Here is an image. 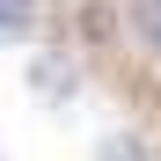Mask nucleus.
<instances>
[{"instance_id":"nucleus-1","label":"nucleus","mask_w":161,"mask_h":161,"mask_svg":"<svg viewBox=\"0 0 161 161\" xmlns=\"http://www.w3.org/2000/svg\"><path fill=\"white\" fill-rule=\"evenodd\" d=\"M132 30H139V44L161 59V0H132Z\"/></svg>"},{"instance_id":"nucleus-2","label":"nucleus","mask_w":161,"mask_h":161,"mask_svg":"<svg viewBox=\"0 0 161 161\" xmlns=\"http://www.w3.org/2000/svg\"><path fill=\"white\" fill-rule=\"evenodd\" d=\"M30 15H37V0H0V37H22Z\"/></svg>"}]
</instances>
